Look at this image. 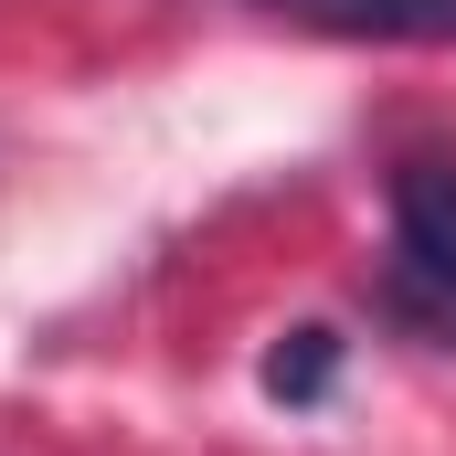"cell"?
<instances>
[{
    "label": "cell",
    "mask_w": 456,
    "mask_h": 456,
    "mask_svg": "<svg viewBox=\"0 0 456 456\" xmlns=\"http://www.w3.org/2000/svg\"><path fill=\"white\" fill-rule=\"evenodd\" d=\"M330 371H340V340H330V330H297V340L265 361V393H287V403H319V393H330Z\"/></svg>",
    "instance_id": "3957f363"
},
{
    "label": "cell",
    "mask_w": 456,
    "mask_h": 456,
    "mask_svg": "<svg viewBox=\"0 0 456 456\" xmlns=\"http://www.w3.org/2000/svg\"><path fill=\"white\" fill-rule=\"evenodd\" d=\"M255 21H297L330 43H456V0H233Z\"/></svg>",
    "instance_id": "7a4b0ae2"
},
{
    "label": "cell",
    "mask_w": 456,
    "mask_h": 456,
    "mask_svg": "<svg viewBox=\"0 0 456 456\" xmlns=\"http://www.w3.org/2000/svg\"><path fill=\"white\" fill-rule=\"evenodd\" d=\"M382 319L425 350H456V159H393V244H382Z\"/></svg>",
    "instance_id": "6da1fadb"
}]
</instances>
